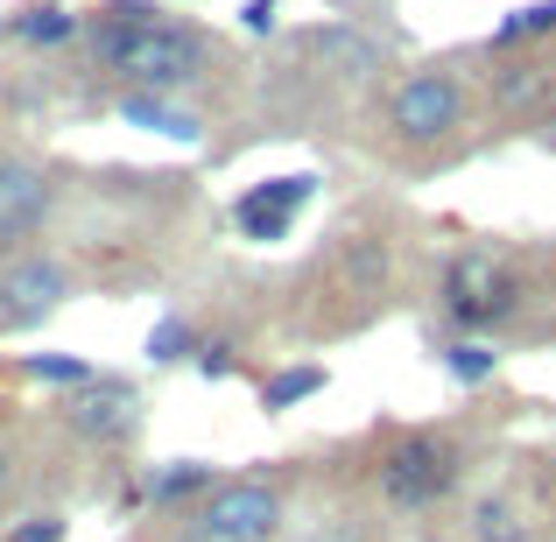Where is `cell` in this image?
Returning a JSON list of instances; mask_svg holds the SVG:
<instances>
[{
  "label": "cell",
  "instance_id": "cell-19",
  "mask_svg": "<svg viewBox=\"0 0 556 542\" xmlns=\"http://www.w3.org/2000/svg\"><path fill=\"white\" fill-rule=\"evenodd\" d=\"M14 374H22V380H42V388H85V380H92L99 374V366L92 360H78V353H28L22 366H14Z\"/></svg>",
  "mask_w": 556,
  "mask_h": 542
},
{
  "label": "cell",
  "instance_id": "cell-14",
  "mask_svg": "<svg viewBox=\"0 0 556 542\" xmlns=\"http://www.w3.org/2000/svg\"><path fill=\"white\" fill-rule=\"evenodd\" d=\"M311 50L331 56V64H339V78H374V71H380V42L359 36V28H317Z\"/></svg>",
  "mask_w": 556,
  "mask_h": 542
},
{
  "label": "cell",
  "instance_id": "cell-21",
  "mask_svg": "<svg viewBox=\"0 0 556 542\" xmlns=\"http://www.w3.org/2000/svg\"><path fill=\"white\" fill-rule=\"evenodd\" d=\"M64 535H71L64 515H22V521L8 529V542H64Z\"/></svg>",
  "mask_w": 556,
  "mask_h": 542
},
{
  "label": "cell",
  "instance_id": "cell-3",
  "mask_svg": "<svg viewBox=\"0 0 556 542\" xmlns=\"http://www.w3.org/2000/svg\"><path fill=\"white\" fill-rule=\"evenodd\" d=\"M515 282H507L501 254L493 247H458L444 268V297H437V311H444V331H465V339H486L493 325H507L515 317Z\"/></svg>",
  "mask_w": 556,
  "mask_h": 542
},
{
  "label": "cell",
  "instance_id": "cell-15",
  "mask_svg": "<svg viewBox=\"0 0 556 542\" xmlns=\"http://www.w3.org/2000/svg\"><path fill=\"white\" fill-rule=\"evenodd\" d=\"M325 366L317 360H303V366H275L268 380H261V408H268V416H289V408L296 402H311V394H325Z\"/></svg>",
  "mask_w": 556,
  "mask_h": 542
},
{
  "label": "cell",
  "instance_id": "cell-9",
  "mask_svg": "<svg viewBox=\"0 0 556 542\" xmlns=\"http://www.w3.org/2000/svg\"><path fill=\"white\" fill-rule=\"evenodd\" d=\"M56 204V184L42 163H28V155H0V254H14L22 240H36L42 218H50Z\"/></svg>",
  "mask_w": 556,
  "mask_h": 542
},
{
  "label": "cell",
  "instance_id": "cell-17",
  "mask_svg": "<svg viewBox=\"0 0 556 542\" xmlns=\"http://www.w3.org/2000/svg\"><path fill=\"white\" fill-rule=\"evenodd\" d=\"M198 325H190V317H155V331H149V345H141V353H149V366H184V360H198Z\"/></svg>",
  "mask_w": 556,
  "mask_h": 542
},
{
  "label": "cell",
  "instance_id": "cell-2",
  "mask_svg": "<svg viewBox=\"0 0 556 542\" xmlns=\"http://www.w3.org/2000/svg\"><path fill=\"white\" fill-rule=\"evenodd\" d=\"M458 479H465V458H458V444L437 437V430H402L374 465V487L394 515H430V507H444L451 493H458Z\"/></svg>",
  "mask_w": 556,
  "mask_h": 542
},
{
  "label": "cell",
  "instance_id": "cell-5",
  "mask_svg": "<svg viewBox=\"0 0 556 542\" xmlns=\"http://www.w3.org/2000/svg\"><path fill=\"white\" fill-rule=\"evenodd\" d=\"M465 106H472V92H465V78L451 64L402 71L388 92V127H394V141H444L465 127Z\"/></svg>",
  "mask_w": 556,
  "mask_h": 542
},
{
  "label": "cell",
  "instance_id": "cell-18",
  "mask_svg": "<svg viewBox=\"0 0 556 542\" xmlns=\"http://www.w3.org/2000/svg\"><path fill=\"white\" fill-rule=\"evenodd\" d=\"M543 36H556V0H529L507 22H493V50H521V42H543Z\"/></svg>",
  "mask_w": 556,
  "mask_h": 542
},
{
  "label": "cell",
  "instance_id": "cell-11",
  "mask_svg": "<svg viewBox=\"0 0 556 542\" xmlns=\"http://www.w3.org/2000/svg\"><path fill=\"white\" fill-rule=\"evenodd\" d=\"M121 121L127 127H149V135H163V141H198L204 135L198 113L177 106V99H163V92H121Z\"/></svg>",
  "mask_w": 556,
  "mask_h": 542
},
{
  "label": "cell",
  "instance_id": "cell-16",
  "mask_svg": "<svg viewBox=\"0 0 556 542\" xmlns=\"http://www.w3.org/2000/svg\"><path fill=\"white\" fill-rule=\"evenodd\" d=\"M472 542H535V529L507 493H493V501L472 507Z\"/></svg>",
  "mask_w": 556,
  "mask_h": 542
},
{
  "label": "cell",
  "instance_id": "cell-6",
  "mask_svg": "<svg viewBox=\"0 0 556 542\" xmlns=\"http://www.w3.org/2000/svg\"><path fill=\"white\" fill-rule=\"evenodd\" d=\"M71 303V268L42 247L0 254V331H36Z\"/></svg>",
  "mask_w": 556,
  "mask_h": 542
},
{
  "label": "cell",
  "instance_id": "cell-12",
  "mask_svg": "<svg viewBox=\"0 0 556 542\" xmlns=\"http://www.w3.org/2000/svg\"><path fill=\"white\" fill-rule=\"evenodd\" d=\"M8 36H14V42H28V50H64V42H78V36H85V14L56 8V0H28V8L8 22Z\"/></svg>",
  "mask_w": 556,
  "mask_h": 542
},
{
  "label": "cell",
  "instance_id": "cell-7",
  "mask_svg": "<svg viewBox=\"0 0 556 542\" xmlns=\"http://www.w3.org/2000/svg\"><path fill=\"white\" fill-rule=\"evenodd\" d=\"M56 408H64L71 437H85V444H127V437L141 430V388L121 380V374H92L85 388H71Z\"/></svg>",
  "mask_w": 556,
  "mask_h": 542
},
{
  "label": "cell",
  "instance_id": "cell-22",
  "mask_svg": "<svg viewBox=\"0 0 556 542\" xmlns=\"http://www.w3.org/2000/svg\"><path fill=\"white\" fill-rule=\"evenodd\" d=\"M275 14H282V0H247V8H240V28H247V36H268Z\"/></svg>",
  "mask_w": 556,
  "mask_h": 542
},
{
  "label": "cell",
  "instance_id": "cell-10",
  "mask_svg": "<svg viewBox=\"0 0 556 542\" xmlns=\"http://www.w3.org/2000/svg\"><path fill=\"white\" fill-rule=\"evenodd\" d=\"M212 487H218V465H204V458H169V465H149V472L135 479V501H149L155 515H190V507H198Z\"/></svg>",
  "mask_w": 556,
  "mask_h": 542
},
{
  "label": "cell",
  "instance_id": "cell-13",
  "mask_svg": "<svg viewBox=\"0 0 556 542\" xmlns=\"http://www.w3.org/2000/svg\"><path fill=\"white\" fill-rule=\"evenodd\" d=\"M437 366H444L458 388H486V380L501 374V345H493V339H465V331H444V339H437Z\"/></svg>",
  "mask_w": 556,
  "mask_h": 542
},
{
  "label": "cell",
  "instance_id": "cell-24",
  "mask_svg": "<svg viewBox=\"0 0 556 542\" xmlns=\"http://www.w3.org/2000/svg\"><path fill=\"white\" fill-rule=\"evenodd\" d=\"M8 487H14V451L0 444V493H8Z\"/></svg>",
  "mask_w": 556,
  "mask_h": 542
},
{
  "label": "cell",
  "instance_id": "cell-4",
  "mask_svg": "<svg viewBox=\"0 0 556 542\" xmlns=\"http://www.w3.org/2000/svg\"><path fill=\"white\" fill-rule=\"evenodd\" d=\"M282 535V487L275 479H218L184 515V542H275Z\"/></svg>",
  "mask_w": 556,
  "mask_h": 542
},
{
  "label": "cell",
  "instance_id": "cell-20",
  "mask_svg": "<svg viewBox=\"0 0 556 542\" xmlns=\"http://www.w3.org/2000/svg\"><path fill=\"white\" fill-rule=\"evenodd\" d=\"M190 366H198L204 380H232V366H240V345H232V339H204Z\"/></svg>",
  "mask_w": 556,
  "mask_h": 542
},
{
  "label": "cell",
  "instance_id": "cell-1",
  "mask_svg": "<svg viewBox=\"0 0 556 542\" xmlns=\"http://www.w3.org/2000/svg\"><path fill=\"white\" fill-rule=\"evenodd\" d=\"M92 42V64L106 78H121V92H163L177 99L212 71V36L198 22H177L155 0H106V8L85 22Z\"/></svg>",
  "mask_w": 556,
  "mask_h": 542
},
{
  "label": "cell",
  "instance_id": "cell-8",
  "mask_svg": "<svg viewBox=\"0 0 556 542\" xmlns=\"http://www.w3.org/2000/svg\"><path fill=\"white\" fill-rule=\"evenodd\" d=\"M317 198V177H261V184H247L240 198H232V232L240 240H289V226H296V212Z\"/></svg>",
  "mask_w": 556,
  "mask_h": 542
},
{
  "label": "cell",
  "instance_id": "cell-23",
  "mask_svg": "<svg viewBox=\"0 0 556 542\" xmlns=\"http://www.w3.org/2000/svg\"><path fill=\"white\" fill-rule=\"evenodd\" d=\"M317 542H374L367 521H353V515H331L325 529H317Z\"/></svg>",
  "mask_w": 556,
  "mask_h": 542
}]
</instances>
